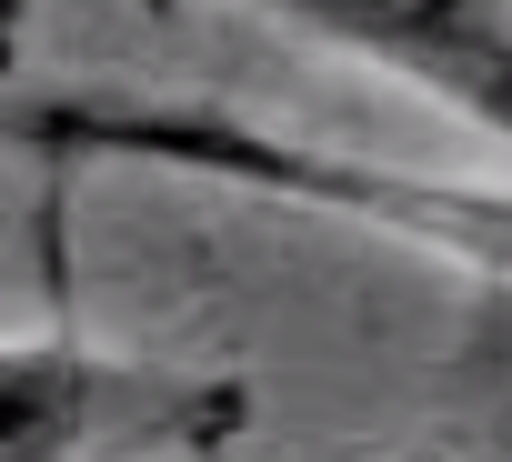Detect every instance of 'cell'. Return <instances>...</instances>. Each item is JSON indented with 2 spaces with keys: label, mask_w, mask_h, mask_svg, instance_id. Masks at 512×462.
<instances>
[{
  "label": "cell",
  "mask_w": 512,
  "mask_h": 462,
  "mask_svg": "<svg viewBox=\"0 0 512 462\" xmlns=\"http://www.w3.org/2000/svg\"><path fill=\"white\" fill-rule=\"evenodd\" d=\"M0 151H31V161H61V171H81V161H151V171H191V181H221V191L342 211L352 231H382V242L462 262L472 292H512V191L402 171V161H362V151H322V141L262 131L241 111L101 91V81H61V91L0 81Z\"/></svg>",
  "instance_id": "cell-1"
},
{
  "label": "cell",
  "mask_w": 512,
  "mask_h": 462,
  "mask_svg": "<svg viewBox=\"0 0 512 462\" xmlns=\"http://www.w3.org/2000/svg\"><path fill=\"white\" fill-rule=\"evenodd\" d=\"M251 432V382L101 352L91 332H0V462H201Z\"/></svg>",
  "instance_id": "cell-2"
},
{
  "label": "cell",
  "mask_w": 512,
  "mask_h": 462,
  "mask_svg": "<svg viewBox=\"0 0 512 462\" xmlns=\"http://www.w3.org/2000/svg\"><path fill=\"white\" fill-rule=\"evenodd\" d=\"M332 61H372L382 81H412L452 121L512 151V11H332L292 21Z\"/></svg>",
  "instance_id": "cell-3"
},
{
  "label": "cell",
  "mask_w": 512,
  "mask_h": 462,
  "mask_svg": "<svg viewBox=\"0 0 512 462\" xmlns=\"http://www.w3.org/2000/svg\"><path fill=\"white\" fill-rule=\"evenodd\" d=\"M462 382H472V402H482V422H492V442H502V462H512V292H482Z\"/></svg>",
  "instance_id": "cell-4"
}]
</instances>
